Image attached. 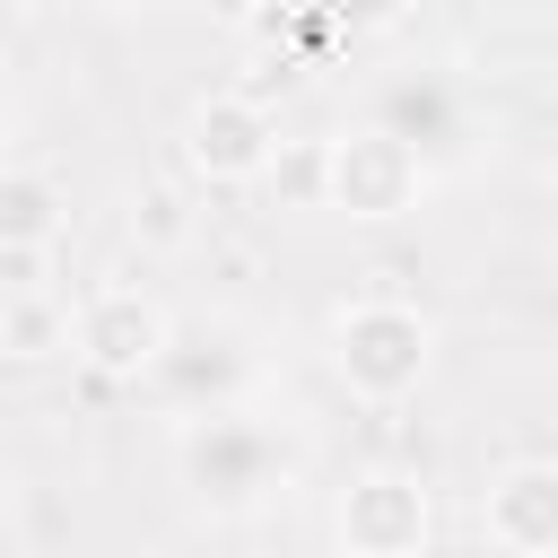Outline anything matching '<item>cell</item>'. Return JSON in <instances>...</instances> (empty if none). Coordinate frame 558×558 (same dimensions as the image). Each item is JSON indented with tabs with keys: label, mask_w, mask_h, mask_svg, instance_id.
<instances>
[{
	"label": "cell",
	"mask_w": 558,
	"mask_h": 558,
	"mask_svg": "<svg viewBox=\"0 0 558 558\" xmlns=\"http://www.w3.org/2000/svg\"><path fill=\"white\" fill-rule=\"evenodd\" d=\"M174 471H183V488L209 514H253V506H270L288 488L296 453H288V436L262 410H209V418H183Z\"/></svg>",
	"instance_id": "cell-1"
},
{
	"label": "cell",
	"mask_w": 558,
	"mask_h": 558,
	"mask_svg": "<svg viewBox=\"0 0 558 558\" xmlns=\"http://www.w3.org/2000/svg\"><path fill=\"white\" fill-rule=\"evenodd\" d=\"M366 131L401 140L427 174L436 166H462L471 140H480V113H471V87L436 61H392L375 87H366Z\"/></svg>",
	"instance_id": "cell-2"
},
{
	"label": "cell",
	"mask_w": 558,
	"mask_h": 558,
	"mask_svg": "<svg viewBox=\"0 0 558 558\" xmlns=\"http://www.w3.org/2000/svg\"><path fill=\"white\" fill-rule=\"evenodd\" d=\"M340 375H349V392H366V401H401L418 375H427V323L410 314V305H349L340 314Z\"/></svg>",
	"instance_id": "cell-3"
},
{
	"label": "cell",
	"mask_w": 558,
	"mask_h": 558,
	"mask_svg": "<svg viewBox=\"0 0 558 558\" xmlns=\"http://www.w3.org/2000/svg\"><path fill=\"white\" fill-rule=\"evenodd\" d=\"M157 392H166L183 418L253 410V401H244V392H253V349H244V331H227V323H183V331L166 340V357H157Z\"/></svg>",
	"instance_id": "cell-4"
},
{
	"label": "cell",
	"mask_w": 558,
	"mask_h": 558,
	"mask_svg": "<svg viewBox=\"0 0 558 558\" xmlns=\"http://www.w3.org/2000/svg\"><path fill=\"white\" fill-rule=\"evenodd\" d=\"M166 340H174V323H166L140 288H96V296H78V314H70V349H78L96 375H157Z\"/></svg>",
	"instance_id": "cell-5"
},
{
	"label": "cell",
	"mask_w": 558,
	"mask_h": 558,
	"mask_svg": "<svg viewBox=\"0 0 558 558\" xmlns=\"http://www.w3.org/2000/svg\"><path fill=\"white\" fill-rule=\"evenodd\" d=\"M418 183H427V166L401 140H384V131H349L331 148V192H340L349 218H392V209L418 201Z\"/></svg>",
	"instance_id": "cell-6"
},
{
	"label": "cell",
	"mask_w": 558,
	"mask_h": 558,
	"mask_svg": "<svg viewBox=\"0 0 558 558\" xmlns=\"http://www.w3.org/2000/svg\"><path fill=\"white\" fill-rule=\"evenodd\" d=\"M340 541H349L357 558H410V549L427 541V497H418V480L366 471V480L349 488V506H340Z\"/></svg>",
	"instance_id": "cell-7"
},
{
	"label": "cell",
	"mask_w": 558,
	"mask_h": 558,
	"mask_svg": "<svg viewBox=\"0 0 558 558\" xmlns=\"http://www.w3.org/2000/svg\"><path fill=\"white\" fill-rule=\"evenodd\" d=\"M488 541L514 558H549L558 549V462H514L488 488Z\"/></svg>",
	"instance_id": "cell-8"
},
{
	"label": "cell",
	"mask_w": 558,
	"mask_h": 558,
	"mask_svg": "<svg viewBox=\"0 0 558 558\" xmlns=\"http://www.w3.org/2000/svg\"><path fill=\"white\" fill-rule=\"evenodd\" d=\"M262 157H270V113L253 96H209L192 113V166H209V174H262Z\"/></svg>",
	"instance_id": "cell-9"
},
{
	"label": "cell",
	"mask_w": 558,
	"mask_h": 558,
	"mask_svg": "<svg viewBox=\"0 0 558 558\" xmlns=\"http://www.w3.org/2000/svg\"><path fill=\"white\" fill-rule=\"evenodd\" d=\"M52 227H61L52 183H44L35 166H9V174H0V253H44Z\"/></svg>",
	"instance_id": "cell-10"
},
{
	"label": "cell",
	"mask_w": 558,
	"mask_h": 558,
	"mask_svg": "<svg viewBox=\"0 0 558 558\" xmlns=\"http://www.w3.org/2000/svg\"><path fill=\"white\" fill-rule=\"evenodd\" d=\"M70 314H78V305H70ZM70 314H52V296H44V288H17V296L0 288V331H9V349H17V357H44V340H52V331L70 340Z\"/></svg>",
	"instance_id": "cell-11"
}]
</instances>
